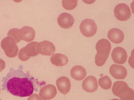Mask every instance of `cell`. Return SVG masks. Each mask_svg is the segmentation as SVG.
I'll return each instance as SVG.
<instances>
[{"mask_svg": "<svg viewBox=\"0 0 134 100\" xmlns=\"http://www.w3.org/2000/svg\"><path fill=\"white\" fill-rule=\"evenodd\" d=\"M125 82L123 81H117L114 83L112 88V92L114 95L118 97L119 90L121 87L124 86H128Z\"/></svg>", "mask_w": 134, "mask_h": 100, "instance_id": "cell-23", "label": "cell"}, {"mask_svg": "<svg viewBox=\"0 0 134 100\" xmlns=\"http://www.w3.org/2000/svg\"><path fill=\"white\" fill-rule=\"evenodd\" d=\"M108 39L113 43L115 44L120 43L124 40V33L121 30L118 28H113L108 32Z\"/></svg>", "mask_w": 134, "mask_h": 100, "instance_id": "cell-14", "label": "cell"}, {"mask_svg": "<svg viewBox=\"0 0 134 100\" xmlns=\"http://www.w3.org/2000/svg\"><path fill=\"white\" fill-rule=\"evenodd\" d=\"M82 87L83 90L87 92H94L98 88L97 79L91 76L87 77L83 81Z\"/></svg>", "mask_w": 134, "mask_h": 100, "instance_id": "cell-11", "label": "cell"}, {"mask_svg": "<svg viewBox=\"0 0 134 100\" xmlns=\"http://www.w3.org/2000/svg\"><path fill=\"white\" fill-rule=\"evenodd\" d=\"M114 15L118 20L124 21L129 20L131 16V10L129 6L124 3H120L115 7Z\"/></svg>", "mask_w": 134, "mask_h": 100, "instance_id": "cell-5", "label": "cell"}, {"mask_svg": "<svg viewBox=\"0 0 134 100\" xmlns=\"http://www.w3.org/2000/svg\"><path fill=\"white\" fill-rule=\"evenodd\" d=\"M5 61L2 59H0V72H2L5 68Z\"/></svg>", "mask_w": 134, "mask_h": 100, "instance_id": "cell-25", "label": "cell"}, {"mask_svg": "<svg viewBox=\"0 0 134 100\" xmlns=\"http://www.w3.org/2000/svg\"><path fill=\"white\" fill-rule=\"evenodd\" d=\"M109 72L116 79H124L127 75L126 68L122 65L114 64L110 66Z\"/></svg>", "mask_w": 134, "mask_h": 100, "instance_id": "cell-8", "label": "cell"}, {"mask_svg": "<svg viewBox=\"0 0 134 100\" xmlns=\"http://www.w3.org/2000/svg\"><path fill=\"white\" fill-rule=\"evenodd\" d=\"M35 35L34 29L31 27L24 26L20 30V38L21 40L27 42L33 41L35 38Z\"/></svg>", "mask_w": 134, "mask_h": 100, "instance_id": "cell-12", "label": "cell"}, {"mask_svg": "<svg viewBox=\"0 0 134 100\" xmlns=\"http://www.w3.org/2000/svg\"><path fill=\"white\" fill-rule=\"evenodd\" d=\"M51 61L55 66H63L67 64L68 62V59L64 54L56 53L52 55L51 58Z\"/></svg>", "mask_w": 134, "mask_h": 100, "instance_id": "cell-18", "label": "cell"}, {"mask_svg": "<svg viewBox=\"0 0 134 100\" xmlns=\"http://www.w3.org/2000/svg\"><path fill=\"white\" fill-rule=\"evenodd\" d=\"M16 42L12 38L7 37L1 42V46L4 50L7 56L9 58H15L18 54L19 48Z\"/></svg>", "mask_w": 134, "mask_h": 100, "instance_id": "cell-2", "label": "cell"}, {"mask_svg": "<svg viewBox=\"0 0 134 100\" xmlns=\"http://www.w3.org/2000/svg\"><path fill=\"white\" fill-rule=\"evenodd\" d=\"M110 100H120L119 99H112Z\"/></svg>", "mask_w": 134, "mask_h": 100, "instance_id": "cell-26", "label": "cell"}, {"mask_svg": "<svg viewBox=\"0 0 134 100\" xmlns=\"http://www.w3.org/2000/svg\"><path fill=\"white\" fill-rule=\"evenodd\" d=\"M37 49L38 53L42 55L51 56L55 53V48L53 43L47 41L39 43Z\"/></svg>", "mask_w": 134, "mask_h": 100, "instance_id": "cell-6", "label": "cell"}, {"mask_svg": "<svg viewBox=\"0 0 134 100\" xmlns=\"http://www.w3.org/2000/svg\"><path fill=\"white\" fill-rule=\"evenodd\" d=\"M3 81V90L14 96L27 97L32 95L35 90L33 80L23 71L21 65L17 70L10 68Z\"/></svg>", "mask_w": 134, "mask_h": 100, "instance_id": "cell-1", "label": "cell"}, {"mask_svg": "<svg viewBox=\"0 0 134 100\" xmlns=\"http://www.w3.org/2000/svg\"><path fill=\"white\" fill-rule=\"evenodd\" d=\"M75 21L71 15L68 13L60 14L58 18V22L59 26L64 29H69L72 27Z\"/></svg>", "mask_w": 134, "mask_h": 100, "instance_id": "cell-10", "label": "cell"}, {"mask_svg": "<svg viewBox=\"0 0 134 100\" xmlns=\"http://www.w3.org/2000/svg\"><path fill=\"white\" fill-rule=\"evenodd\" d=\"M78 1H63L62 5L66 10H72L75 9L77 5Z\"/></svg>", "mask_w": 134, "mask_h": 100, "instance_id": "cell-22", "label": "cell"}, {"mask_svg": "<svg viewBox=\"0 0 134 100\" xmlns=\"http://www.w3.org/2000/svg\"><path fill=\"white\" fill-rule=\"evenodd\" d=\"M111 45L107 39H101L97 43L96 49L97 52L109 55L111 50Z\"/></svg>", "mask_w": 134, "mask_h": 100, "instance_id": "cell-15", "label": "cell"}, {"mask_svg": "<svg viewBox=\"0 0 134 100\" xmlns=\"http://www.w3.org/2000/svg\"><path fill=\"white\" fill-rule=\"evenodd\" d=\"M57 93L56 87L52 84H48L43 87L40 91V97L44 100L52 99L55 97Z\"/></svg>", "mask_w": 134, "mask_h": 100, "instance_id": "cell-9", "label": "cell"}, {"mask_svg": "<svg viewBox=\"0 0 134 100\" xmlns=\"http://www.w3.org/2000/svg\"><path fill=\"white\" fill-rule=\"evenodd\" d=\"M98 82L100 86L105 90L110 89L112 84L111 79L107 76L100 78Z\"/></svg>", "mask_w": 134, "mask_h": 100, "instance_id": "cell-19", "label": "cell"}, {"mask_svg": "<svg viewBox=\"0 0 134 100\" xmlns=\"http://www.w3.org/2000/svg\"><path fill=\"white\" fill-rule=\"evenodd\" d=\"M19 29L18 28L12 29L9 30L8 33V36L11 37L14 39L16 44L21 41L19 36Z\"/></svg>", "mask_w": 134, "mask_h": 100, "instance_id": "cell-21", "label": "cell"}, {"mask_svg": "<svg viewBox=\"0 0 134 100\" xmlns=\"http://www.w3.org/2000/svg\"><path fill=\"white\" fill-rule=\"evenodd\" d=\"M109 55V54L97 52L95 55L96 64L98 66H103L107 61Z\"/></svg>", "mask_w": 134, "mask_h": 100, "instance_id": "cell-20", "label": "cell"}, {"mask_svg": "<svg viewBox=\"0 0 134 100\" xmlns=\"http://www.w3.org/2000/svg\"><path fill=\"white\" fill-rule=\"evenodd\" d=\"M39 43L32 42L25 47L21 49L18 54V58L22 61H26L31 57H35L39 54L37 47Z\"/></svg>", "mask_w": 134, "mask_h": 100, "instance_id": "cell-3", "label": "cell"}, {"mask_svg": "<svg viewBox=\"0 0 134 100\" xmlns=\"http://www.w3.org/2000/svg\"><path fill=\"white\" fill-rule=\"evenodd\" d=\"M27 100H42L38 94H34L31 95Z\"/></svg>", "mask_w": 134, "mask_h": 100, "instance_id": "cell-24", "label": "cell"}, {"mask_svg": "<svg viewBox=\"0 0 134 100\" xmlns=\"http://www.w3.org/2000/svg\"><path fill=\"white\" fill-rule=\"evenodd\" d=\"M71 76L77 81H81L87 75V72L83 67L80 66H76L72 68L71 71Z\"/></svg>", "mask_w": 134, "mask_h": 100, "instance_id": "cell-17", "label": "cell"}, {"mask_svg": "<svg viewBox=\"0 0 134 100\" xmlns=\"http://www.w3.org/2000/svg\"><path fill=\"white\" fill-rule=\"evenodd\" d=\"M0 91H1V88H0Z\"/></svg>", "mask_w": 134, "mask_h": 100, "instance_id": "cell-27", "label": "cell"}, {"mask_svg": "<svg viewBox=\"0 0 134 100\" xmlns=\"http://www.w3.org/2000/svg\"><path fill=\"white\" fill-rule=\"evenodd\" d=\"M111 57L114 62L123 64L126 62L127 54L126 51L123 48L117 47L115 48L112 52Z\"/></svg>", "mask_w": 134, "mask_h": 100, "instance_id": "cell-7", "label": "cell"}, {"mask_svg": "<svg viewBox=\"0 0 134 100\" xmlns=\"http://www.w3.org/2000/svg\"><path fill=\"white\" fill-rule=\"evenodd\" d=\"M118 97L121 100H134L133 90L128 85L123 86L119 91Z\"/></svg>", "mask_w": 134, "mask_h": 100, "instance_id": "cell-16", "label": "cell"}, {"mask_svg": "<svg viewBox=\"0 0 134 100\" xmlns=\"http://www.w3.org/2000/svg\"><path fill=\"white\" fill-rule=\"evenodd\" d=\"M80 28L83 35L86 37H91L96 33L97 26L93 20L86 19L81 22Z\"/></svg>", "mask_w": 134, "mask_h": 100, "instance_id": "cell-4", "label": "cell"}, {"mask_svg": "<svg viewBox=\"0 0 134 100\" xmlns=\"http://www.w3.org/2000/svg\"><path fill=\"white\" fill-rule=\"evenodd\" d=\"M56 84L60 93L66 95L69 92L71 88L70 81L69 79L66 77H62L57 80Z\"/></svg>", "mask_w": 134, "mask_h": 100, "instance_id": "cell-13", "label": "cell"}]
</instances>
